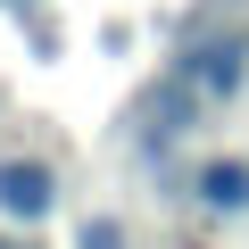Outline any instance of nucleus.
Here are the masks:
<instances>
[{
    "mask_svg": "<svg viewBox=\"0 0 249 249\" xmlns=\"http://www.w3.org/2000/svg\"><path fill=\"white\" fill-rule=\"evenodd\" d=\"M50 166H34V158H9V166H0V216H50Z\"/></svg>",
    "mask_w": 249,
    "mask_h": 249,
    "instance_id": "1",
    "label": "nucleus"
},
{
    "mask_svg": "<svg viewBox=\"0 0 249 249\" xmlns=\"http://www.w3.org/2000/svg\"><path fill=\"white\" fill-rule=\"evenodd\" d=\"M199 199H208V208H249V166H241V158L199 166Z\"/></svg>",
    "mask_w": 249,
    "mask_h": 249,
    "instance_id": "2",
    "label": "nucleus"
},
{
    "mask_svg": "<svg viewBox=\"0 0 249 249\" xmlns=\"http://www.w3.org/2000/svg\"><path fill=\"white\" fill-rule=\"evenodd\" d=\"M241 58H249L241 42H208V50L191 58V75H199V91H232V83H241Z\"/></svg>",
    "mask_w": 249,
    "mask_h": 249,
    "instance_id": "3",
    "label": "nucleus"
},
{
    "mask_svg": "<svg viewBox=\"0 0 249 249\" xmlns=\"http://www.w3.org/2000/svg\"><path fill=\"white\" fill-rule=\"evenodd\" d=\"M75 249H124V232H116V224H108V216H91V224H83V241H75Z\"/></svg>",
    "mask_w": 249,
    "mask_h": 249,
    "instance_id": "4",
    "label": "nucleus"
}]
</instances>
